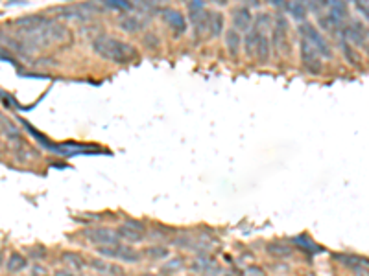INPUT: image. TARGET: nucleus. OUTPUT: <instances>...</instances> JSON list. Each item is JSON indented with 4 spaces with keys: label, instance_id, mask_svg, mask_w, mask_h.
I'll return each instance as SVG.
<instances>
[{
    "label": "nucleus",
    "instance_id": "f257e3e1",
    "mask_svg": "<svg viewBox=\"0 0 369 276\" xmlns=\"http://www.w3.org/2000/svg\"><path fill=\"white\" fill-rule=\"evenodd\" d=\"M15 26L20 29V39L32 50L48 48L54 44H63L70 39V32L67 26L44 15H26L17 19Z\"/></svg>",
    "mask_w": 369,
    "mask_h": 276
},
{
    "label": "nucleus",
    "instance_id": "f03ea898",
    "mask_svg": "<svg viewBox=\"0 0 369 276\" xmlns=\"http://www.w3.org/2000/svg\"><path fill=\"white\" fill-rule=\"evenodd\" d=\"M92 52L115 65H129L139 57V52L133 44L109 35H98L92 41Z\"/></svg>",
    "mask_w": 369,
    "mask_h": 276
},
{
    "label": "nucleus",
    "instance_id": "7ed1b4c3",
    "mask_svg": "<svg viewBox=\"0 0 369 276\" xmlns=\"http://www.w3.org/2000/svg\"><path fill=\"white\" fill-rule=\"evenodd\" d=\"M244 52L249 59H255L260 65L270 61L272 55V43L268 39V35L260 29H249L244 37Z\"/></svg>",
    "mask_w": 369,
    "mask_h": 276
},
{
    "label": "nucleus",
    "instance_id": "20e7f679",
    "mask_svg": "<svg viewBox=\"0 0 369 276\" xmlns=\"http://www.w3.org/2000/svg\"><path fill=\"white\" fill-rule=\"evenodd\" d=\"M96 254L106 260H117L122 263H137L141 260V252L135 251L129 245H106V247H96Z\"/></svg>",
    "mask_w": 369,
    "mask_h": 276
},
{
    "label": "nucleus",
    "instance_id": "39448f33",
    "mask_svg": "<svg viewBox=\"0 0 369 276\" xmlns=\"http://www.w3.org/2000/svg\"><path fill=\"white\" fill-rule=\"evenodd\" d=\"M299 34H301V39H305L306 43H310L314 48L318 50V53H320L323 59H330L332 57V50H330L329 43H327V39L323 37V35L318 32V28L314 24H310L308 20H305V22H299Z\"/></svg>",
    "mask_w": 369,
    "mask_h": 276
},
{
    "label": "nucleus",
    "instance_id": "423d86ee",
    "mask_svg": "<svg viewBox=\"0 0 369 276\" xmlns=\"http://www.w3.org/2000/svg\"><path fill=\"white\" fill-rule=\"evenodd\" d=\"M83 236L89 243L96 247H106V245H118L120 236L115 228L109 227H89L83 230Z\"/></svg>",
    "mask_w": 369,
    "mask_h": 276
},
{
    "label": "nucleus",
    "instance_id": "0eeeda50",
    "mask_svg": "<svg viewBox=\"0 0 369 276\" xmlns=\"http://www.w3.org/2000/svg\"><path fill=\"white\" fill-rule=\"evenodd\" d=\"M272 43L273 48L281 55H288L290 53V43H288V20L284 15H277L275 22H273L272 29Z\"/></svg>",
    "mask_w": 369,
    "mask_h": 276
},
{
    "label": "nucleus",
    "instance_id": "6e6552de",
    "mask_svg": "<svg viewBox=\"0 0 369 276\" xmlns=\"http://www.w3.org/2000/svg\"><path fill=\"white\" fill-rule=\"evenodd\" d=\"M301 65L306 72L312 74V76H318V74L323 72V57L305 39H301Z\"/></svg>",
    "mask_w": 369,
    "mask_h": 276
},
{
    "label": "nucleus",
    "instance_id": "1a4fd4ad",
    "mask_svg": "<svg viewBox=\"0 0 369 276\" xmlns=\"http://www.w3.org/2000/svg\"><path fill=\"white\" fill-rule=\"evenodd\" d=\"M161 19L170 28L174 37L184 35L187 26H189V19H187L179 10H175V8H163V10H161Z\"/></svg>",
    "mask_w": 369,
    "mask_h": 276
},
{
    "label": "nucleus",
    "instance_id": "9d476101",
    "mask_svg": "<svg viewBox=\"0 0 369 276\" xmlns=\"http://www.w3.org/2000/svg\"><path fill=\"white\" fill-rule=\"evenodd\" d=\"M92 6L94 4H91V2L76 4V6H65V8H59L56 13L63 20H87L92 11H94Z\"/></svg>",
    "mask_w": 369,
    "mask_h": 276
},
{
    "label": "nucleus",
    "instance_id": "9b49d317",
    "mask_svg": "<svg viewBox=\"0 0 369 276\" xmlns=\"http://www.w3.org/2000/svg\"><path fill=\"white\" fill-rule=\"evenodd\" d=\"M189 20L194 28L196 37L209 35V10H196L189 11Z\"/></svg>",
    "mask_w": 369,
    "mask_h": 276
},
{
    "label": "nucleus",
    "instance_id": "f8f14e48",
    "mask_svg": "<svg viewBox=\"0 0 369 276\" xmlns=\"http://www.w3.org/2000/svg\"><path fill=\"white\" fill-rule=\"evenodd\" d=\"M231 17H233L234 29H238V32H249V29H251L253 15H251V11H249V8H246V6H238V8L233 10Z\"/></svg>",
    "mask_w": 369,
    "mask_h": 276
},
{
    "label": "nucleus",
    "instance_id": "ddd939ff",
    "mask_svg": "<svg viewBox=\"0 0 369 276\" xmlns=\"http://www.w3.org/2000/svg\"><path fill=\"white\" fill-rule=\"evenodd\" d=\"M266 252L277 260H286V258L294 256V247L286 241H272L266 245Z\"/></svg>",
    "mask_w": 369,
    "mask_h": 276
},
{
    "label": "nucleus",
    "instance_id": "4468645a",
    "mask_svg": "<svg viewBox=\"0 0 369 276\" xmlns=\"http://www.w3.org/2000/svg\"><path fill=\"white\" fill-rule=\"evenodd\" d=\"M286 8L288 15H290L292 19L297 20V22H305L306 20V15H308V6L303 2V0H290L284 4Z\"/></svg>",
    "mask_w": 369,
    "mask_h": 276
},
{
    "label": "nucleus",
    "instance_id": "2eb2a0df",
    "mask_svg": "<svg viewBox=\"0 0 369 276\" xmlns=\"http://www.w3.org/2000/svg\"><path fill=\"white\" fill-rule=\"evenodd\" d=\"M118 28L126 34H137L144 28V22L141 17H135V15H122L118 19Z\"/></svg>",
    "mask_w": 369,
    "mask_h": 276
},
{
    "label": "nucleus",
    "instance_id": "dca6fc26",
    "mask_svg": "<svg viewBox=\"0 0 369 276\" xmlns=\"http://www.w3.org/2000/svg\"><path fill=\"white\" fill-rule=\"evenodd\" d=\"M225 48H227L231 57H238L240 48H242V37L238 34V29L229 28L227 32H225Z\"/></svg>",
    "mask_w": 369,
    "mask_h": 276
},
{
    "label": "nucleus",
    "instance_id": "f3484780",
    "mask_svg": "<svg viewBox=\"0 0 369 276\" xmlns=\"http://www.w3.org/2000/svg\"><path fill=\"white\" fill-rule=\"evenodd\" d=\"M117 232H118V236H120V241H127L129 245L144 241V232L129 227V225H126V223H122L120 227L117 228Z\"/></svg>",
    "mask_w": 369,
    "mask_h": 276
},
{
    "label": "nucleus",
    "instance_id": "a211bd4d",
    "mask_svg": "<svg viewBox=\"0 0 369 276\" xmlns=\"http://www.w3.org/2000/svg\"><path fill=\"white\" fill-rule=\"evenodd\" d=\"M292 243L297 245L299 249L306 252V254H316V252H323V247H320L310 236H306V234H297V236L292 237Z\"/></svg>",
    "mask_w": 369,
    "mask_h": 276
},
{
    "label": "nucleus",
    "instance_id": "6ab92c4d",
    "mask_svg": "<svg viewBox=\"0 0 369 276\" xmlns=\"http://www.w3.org/2000/svg\"><path fill=\"white\" fill-rule=\"evenodd\" d=\"M89 267H92L96 272H102V274H111V276H120L122 271L118 265H113V263L106 262V258H96V260H89Z\"/></svg>",
    "mask_w": 369,
    "mask_h": 276
},
{
    "label": "nucleus",
    "instance_id": "aec40b11",
    "mask_svg": "<svg viewBox=\"0 0 369 276\" xmlns=\"http://www.w3.org/2000/svg\"><path fill=\"white\" fill-rule=\"evenodd\" d=\"M225 17L220 11H209V37H220L224 34Z\"/></svg>",
    "mask_w": 369,
    "mask_h": 276
},
{
    "label": "nucleus",
    "instance_id": "412c9836",
    "mask_svg": "<svg viewBox=\"0 0 369 276\" xmlns=\"http://www.w3.org/2000/svg\"><path fill=\"white\" fill-rule=\"evenodd\" d=\"M61 260H63L65 265H67L68 269H72V271H76V272L83 271V269L89 265V262H85L83 256H80V254H76V252H63Z\"/></svg>",
    "mask_w": 369,
    "mask_h": 276
},
{
    "label": "nucleus",
    "instance_id": "4be33fe9",
    "mask_svg": "<svg viewBox=\"0 0 369 276\" xmlns=\"http://www.w3.org/2000/svg\"><path fill=\"white\" fill-rule=\"evenodd\" d=\"M20 124H22V127H26V129H28V133H32V135L35 136V140L39 142V144L43 145L44 149H50V151H52V153H56V149H58V145H56V144H52V142H50L48 138H46V136L43 135V133H39V131H37V129H35L34 126H30V121H26V120H20Z\"/></svg>",
    "mask_w": 369,
    "mask_h": 276
},
{
    "label": "nucleus",
    "instance_id": "5701e85b",
    "mask_svg": "<svg viewBox=\"0 0 369 276\" xmlns=\"http://www.w3.org/2000/svg\"><path fill=\"white\" fill-rule=\"evenodd\" d=\"M26 265H28V262H26V258L22 256V254H11L10 258H8V263H6V271L8 272H20L24 271Z\"/></svg>",
    "mask_w": 369,
    "mask_h": 276
},
{
    "label": "nucleus",
    "instance_id": "b1692460",
    "mask_svg": "<svg viewBox=\"0 0 369 276\" xmlns=\"http://www.w3.org/2000/svg\"><path fill=\"white\" fill-rule=\"evenodd\" d=\"M2 135H4V138H8L10 142H20L22 140L20 131L6 116H2Z\"/></svg>",
    "mask_w": 369,
    "mask_h": 276
},
{
    "label": "nucleus",
    "instance_id": "393cba45",
    "mask_svg": "<svg viewBox=\"0 0 369 276\" xmlns=\"http://www.w3.org/2000/svg\"><path fill=\"white\" fill-rule=\"evenodd\" d=\"M146 258H150V260H165V258L170 256V251L163 245H150V247H146L142 251Z\"/></svg>",
    "mask_w": 369,
    "mask_h": 276
},
{
    "label": "nucleus",
    "instance_id": "a878e982",
    "mask_svg": "<svg viewBox=\"0 0 369 276\" xmlns=\"http://www.w3.org/2000/svg\"><path fill=\"white\" fill-rule=\"evenodd\" d=\"M100 2L106 6L107 10H113V11H131L133 10L131 0H100Z\"/></svg>",
    "mask_w": 369,
    "mask_h": 276
},
{
    "label": "nucleus",
    "instance_id": "bb28decb",
    "mask_svg": "<svg viewBox=\"0 0 369 276\" xmlns=\"http://www.w3.org/2000/svg\"><path fill=\"white\" fill-rule=\"evenodd\" d=\"M183 265H184V258L175 256V258H170V262L166 263L163 269H165L166 272H177V271H181V269H183Z\"/></svg>",
    "mask_w": 369,
    "mask_h": 276
},
{
    "label": "nucleus",
    "instance_id": "cd10ccee",
    "mask_svg": "<svg viewBox=\"0 0 369 276\" xmlns=\"http://www.w3.org/2000/svg\"><path fill=\"white\" fill-rule=\"evenodd\" d=\"M209 265H210V260H207V258L205 256H198L194 260V262H192V271L194 272H203V271H207V269H209Z\"/></svg>",
    "mask_w": 369,
    "mask_h": 276
},
{
    "label": "nucleus",
    "instance_id": "c85d7f7f",
    "mask_svg": "<svg viewBox=\"0 0 369 276\" xmlns=\"http://www.w3.org/2000/svg\"><path fill=\"white\" fill-rule=\"evenodd\" d=\"M340 46H341V52H344V55L351 61V65H356V52L351 48V44L347 43L345 39H341Z\"/></svg>",
    "mask_w": 369,
    "mask_h": 276
},
{
    "label": "nucleus",
    "instance_id": "c756f323",
    "mask_svg": "<svg viewBox=\"0 0 369 276\" xmlns=\"http://www.w3.org/2000/svg\"><path fill=\"white\" fill-rule=\"evenodd\" d=\"M124 223L129 225V227H133V228H137V230H141V232H144V230H146L144 223H142V221H139V219H131V218H129V219H126Z\"/></svg>",
    "mask_w": 369,
    "mask_h": 276
},
{
    "label": "nucleus",
    "instance_id": "7c9ffc66",
    "mask_svg": "<svg viewBox=\"0 0 369 276\" xmlns=\"http://www.w3.org/2000/svg\"><path fill=\"white\" fill-rule=\"evenodd\" d=\"M30 252L34 254L32 258H35V260H43V258H46V251H44V247H41V245L39 247H34Z\"/></svg>",
    "mask_w": 369,
    "mask_h": 276
},
{
    "label": "nucleus",
    "instance_id": "2f4dec72",
    "mask_svg": "<svg viewBox=\"0 0 369 276\" xmlns=\"http://www.w3.org/2000/svg\"><path fill=\"white\" fill-rule=\"evenodd\" d=\"M2 103H4V107L11 109V105H13V98H11V94H8V92H2Z\"/></svg>",
    "mask_w": 369,
    "mask_h": 276
},
{
    "label": "nucleus",
    "instance_id": "473e14b6",
    "mask_svg": "<svg viewBox=\"0 0 369 276\" xmlns=\"http://www.w3.org/2000/svg\"><path fill=\"white\" fill-rule=\"evenodd\" d=\"M353 271H355V276H369V269H367V267L358 265V267H355Z\"/></svg>",
    "mask_w": 369,
    "mask_h": 276
},
{
    "label": "nucleus",
    "instance_id": "72a5a7b5",
    "mask_svg": "<svg viewBox=\"0 0 369 276\" xmlns=\"http://www.w3.org/2000/svg\"><path fill=\"white\" fill-rule=\"evenodd\" d=\"M248 276H264L262 269H257V267H249L248 269Z\"/></svg>",
    "mask_w": 369,
    "mask_h": 276
},
{
    "label": "nucleus",
    "instance_id": "f704fd0d",
    "mask_svg": "<svg viewBox=\"0 0 369 276\" xmlns=\"http://www.w3.org/2000/svg\"><path fill=\"white\" fill-rule=\"evenodd\" d=\"M74 272H76V271H72V269H68V267H67V269H61V271L56 272V276H76Z\"/></svg>",
    "mask_w": 369,
    "mask_h": 276
},
{
    "label": "nucleus",
    "instance_id": "c9c22d12",
    "mask_svg": "<svg viewBox=\"0 0 369 276\" xmlns=\"http://www.w3.org/2000/svg\"><path fill=\"white\" fill-rule=\"evenodd\" d=\"M244 6L246 8H257V6H260V0H244Z\"/></svg>",
    "mask_w": 369,
    "mask_h": 276
},
{
    "label": "nucleus",
    "instance_id": "e433bc0d",
    "mask_svg": "<svg viewBox=\"0 0 369 276\" xmlns=\"http://www.w3.org/2000/svg\"><path fill=\"white\" fill-rule=\"evenodd\" d=\"M209 2L214 6H218V8H224V6H227L229 0H209Z\"/></svg>",
    "mask_w": 369,
    "mask_h": 276
},
{
    "label": "nucleus",
    "instance_id": "4c0bfd02",
    "mask_svg": "<svg viewBox=\"0 0 369 276\" xmlns=\"http://www.w3.org/2000/svg\"><path fill=\"white\" fill-rule=\"evenodd\" d=\"M266 2H270L272 6H277V8H279V6H284V4H286L284 0H266Z\"/></svg>",
    "mask_w": 369,
    "mask_h": 276
},
{
    "label": "nucleus",
    "instance_id": "58836bf2",
    "mask_svg": "<svg viewBox=\"0 0 369 276\" xmlns=\"http://www.w3.org/2000/svg\"><path fill=\"white\" fill-rule=\"evenodd\" d=\"M34 276H43L44 274V269H43V267H35V269H34Z\"/></svg>",
    "mask_w": 369,
    "mask_h": 276
},
{
    "label": "nucleus",
    "instance_id": "ea45409f",
    "mask_svg": "<svg viewBox=\"0 0 369 276\" xmlns=\"http://www.w3.org/2000/svg\"><path fill=\"white\" fill-rule=\"evenodd\" d=\"M165 2H168V0H155V4H157V6H161V4H165Z\"/></svg>",
    "mask_w": 369,
    "mask_h": 276
},
{
    "label": "nucleus",
    "instance_id": "a19ab883",
    "mask_svg": "<svg viewBox=\"0 0 369 276\" xmlns=\"http://www.w3.org/2000/svg\"><path fill=\"white\" fill-rule=\"evenodd\" d=\"M303 2H305V4H308V2H310V0H303Z\"/></svg>",
    "mask_w": 369,
    "mask_h": 276
}]
</instances>
